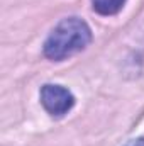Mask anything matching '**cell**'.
Wrapping results in <instances>:
<instances>
[{
	"mask_svg": "<svg viewBox=\"0 0 144 146\" xmlns=\"http://www.w3.org/2000/svg\"><path fill=\"white\" fill-rule=\"evenodd\" d=\"M126 146H144V138H137V139H131Z\"/></svg>",
	"mask_w": 144,
	"mask_h": 146,
	"instance_id": "obj_4",
	"label": "cell"
},
{
	"mask_svg": "<svg viewBox=\"0 0 144 146\" xmlns=\"http://www.w3.org/2000/svg\"><path fill=\"white\" fill-rule=\"evenodd\" d=\"M127 0H92L93 10L100 15H114L117 14Z\"/></svg>",
	"mask_w": 144,
	"mask_h": 146,
	"instance_id": "obj_3",
	"label": "cell"
},
{
	"mask_svg": "<svg viewBox=\"0 0 144 146\" xmlns=\"http://www.w3.org/2000/svg\"><path fill=\"white\" fill-rule=\"evenodd\" d=\"M92 42V31L80 17H68L58 22L44 41V56L53 61H63L83 51Z\"/></svg>",
	"mask_w": 144,
	"mask_h": 146,
	"instance_id": "obj_1",
	"label": "cell"
},
{
	"mask_svg": "<svg viewBox=\"0 0 144 146\" xmlns=\"http://www.w3.org/2000/svg\"><path fill=\"white\" fill-rule=\"evenodd\" d=\"M41 104L51 115L61 117L68 110H71V107L75 106V97L68 88L48 83L41 88Z\"/></svg>",
	"mask_w": 144,
	"mask_h": 146,
	"instance_id": "obj_2",
	"label": "cell"
}]
</instances>
